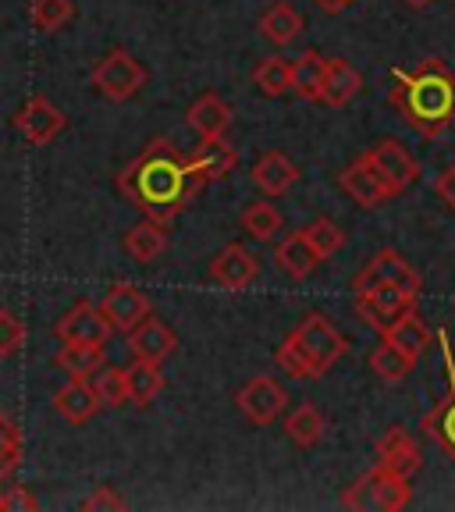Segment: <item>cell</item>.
Listing matches in <instances>:
<instances>
[{
    "mask_svg": "<svg viewBox=\"0 0 455 512\" xmlns=\"http://www.w3.org/2000/svg\"><path fill=\"white\" fill-rule=\"evenodd\" d=\"M313 4H317V8H324V11H331V15H335V11H345L352 4V0H313Z\"/></svg>",
    "mask_w": 455,
    "mask_h": 512,
    "instance_id": "42",
    "label": "cell"
},
{
    "mask_svg": "<svg viewBox=\"0 0 455 512\" xmlns=\"http://www.w3.org/2000/svg\"><path fill=\"white\" fill-rule=\"evenodd\" d=\"M54 363L68 377H93L96 370L104 367V345H89V342H61Z\"/></svg>",
    "mask_w": 455,
    "mask_h": 512,
    "instance_id": "26",
    "label": "cell"
},
{
    "mask_svg": "<svg viewBox=\"0 0 455 512\" xmlns=\"http://www.w3.org/2000/svg\"><path fill=\"white\" fill-rule=\"evenodd\" d=\"M210 281L221 288H232V292H242L256 281L260 274V264H256V256L249 253L242 242H228L221 253L210 260Z\"/></svg>",
    "mask_w": 455,
    "mask_h": 512,
    "instance_id": "13",
    "label": "cell"
},
{
    "mask_svg": "<svg viewBox=\"0 0 455 512\" xmlns=\"http://www.w3.org/2000/svg\"><path fill=\"white\" fill-rule=\"evenodd\" d=\"M29 18L36 32H57L75 18V4L72 0H32Z\"/></svg>",
    "mask_w": 455,
    "mask_h": 512,
    "instance_id": "36",
    "label": "cell"
},
{
    "mask_svg": "<svg viewBox=\"0 0 455 512\" xmlns=\"http://www.w3.org/2000/svg\"><path fill=\"white\" fill-rule=\"evenodd\" d=\"M274 363H278V370H285L288 377H299V381H317V377H324V370L317 367V360L306 352V345L299 342L296 335H288L285 342L274 349Z\"/></svg>",
    "mask_w": 455,
    "mask_h": 512,
    "instance_id": "28",
    "label": "cell"
},
{
    "mask_svg": "<svg viewBox=\"0 0 455 512\" xmlns=\"http://www.w3.org/2000/svg\"><path fill=\"white\" fill-rule=\"evenodd\" d=\"M100 310L111 320L114 331L128 335L136 324H143V320L150 317V296H146L139 285H132V281H118V285L107 288V296L100 299Z\"/></svg>",
    "mask_w": 455,
    "mask_h": 512,
    "instance_id": "12",
    "label": "cell"
},
{
    "mask_svg": "<svg viewBox=\"0 0 455 512\" xmlns=\"http://www.w3.org/2000/svg\"><path fill=\"white\" fill-rule=\"evenodd\" d=\"M64 125H68V118H64V114L50 104L47 96H29V100L22 104V111L15 114L18 136H22L29 146L54 143V139L64 132Z\"/></svg>",
    "mask_w": 455,
    "mask_h": 512,
    "instance_id": "11",
    "label": "cell"
},
{
    "mask_svg": "<svg viewBox=\"0 0 455 512\" xmlns=\"http://www.w3.org/2000/svg\"><path fill=\"white\" fill-rule=\"evenodd\" d=\"M185 121H189L192 132H200V139H221L232 128V107L224 104L217 93H203L200 100H192Z\"/></svg>",
    "mask_w": 455,
    "mask_h": 512,
    "instance_id": "21",
    "label": "cell"
},
{
    "mask_svg": "<svg viewBox=\"0 0 455 512\" xmlns=\"http://www.w3.org/2000/svg\"><path fill=\"white\" fill-rule=\"evenodd\" d=\"M249 178H253V185L264 196H271V200H278V196H285V192H292L299 185V168L296 160L285 157L281 150H267L264 157L256 160L253 171H249Z\"/></svg>",
    "mask_w": 455,
    "mask_h": 512,
    "instance_id": "14",
    "label": "cell"
},
{
    "mask_svg": "<svg viewBox=\"0 0 455 512\" xmlns=\"http://www.w3.org/2000/svg\"><path fill=\"white\" fill-rule=\"evenodd\" d=\"M413 310H416V292H409L402 285H370L356 292V313L374 331H381V335H388Z\"/></svg>",
    "mask_w": 455,
    "mask_h": 512,
    "instance_id": "5",
    "label": "cell"
},
{
    "mask_svg": "<svg viewBox=\"0 0 455 512\" xmlns=\"http://www.w3.org/2000/svg\"><path fill=\"white\" fill-rule=\"evenodd\" d=\"M54 335L61 342H89V345H107V338L114 335L111 320L104 317V310L89 299H79L72 310H64V317L54 324Z\"/></svg>",
    "mask_w": 455,
    "mask_h": 512,
    "instance_id": "10",
    "label": "cell"
},
{
    "mask_svg": "<svg viewBox=\"0 0 455 512\" xmlns=\"http://www.w3.org/2000/svg\"><path fill=\"white\" fill-rule=\"evenodd\" d=\"M207 189V178L196 171L192 157L175 150V143L157 136L132 164L118 175V192L143 217L175 224L178 214Z\"/></svg>",
    "mask_w": 455,
    "mask_h": 512,
    "instance_id": "1",
    "label": "cell"
},
{
    "mask_svg": "<svg viewBox=\"0 0 455 512\" xmlns=\"http://www.w3.org/2000/svg\"><path fill=\"white\" fill-rule=\"evenodd\" d=\"M292 335L299 338V342L306 345V352H310L313 360H317V367L328 374L331 367H335L338 360H342L345 352H349V338L342 335V331L331 324L324 313H306L303 320H299V328L292 331Z\"/></svg>",
    "mask_w": 455,
    "mask_h": 512,
    "instance_id": "7",
    "label": "cell"
},
{
    "mask_svg": "<svg viewBox=\"0 0 455 512\" xmlns=\"http://www.w3.org/2000/svg\"><path fill=\"white\" fill-rule=\"evenodd\" d=\"M303 235L310 239V246L320 253V260H324V256H335L338 249L345 246V232L338 228L335 221H331V217H317L313 224H306Z\"/></svg>",
    "mask_w": 455,
    "mask_h": 512,
    "instance_id": "37",
    "label": "cell"
},
{
    "mask_svg": "<svg viewBox=\"0 0 455 512\" xmlns=\"http://www.w3.org/2000/svg\"><path fill=\"white\" fill-rule=\"evenodd\" d=\"M285 431L299 448H313L320 438H324V413H320L313 402H303V406H296L292 413H288Z\"/></svg>",
    "mask_w": 455,
    "mask_h": 512,
    "instance_id": "32",
    "label": "cell"
},
{
    "mask_svg": "<svg viewBox=\"0 0 455 512\" xmlns=\"http://www.w3.org/2000/svg\"><path fill=\"white\" fill-rule=\"evenodd\" d=\"M146 79H150V72L143 68V61H139L136 54H128L125 47L107 50V54L93 64V72H89V82H93L96 93L114 100V104L132 100V96L146 86Z\"/></svg>",
    "mask_w": 455,
    "mask_h": 512,
    "instance_id": "4",
    "label": "cell"
},
{
    "mask_svg": "<svg viewBox=\"0 0 455 512\" xmlns=\"http://www.w3.org/2000/svg\"><path fill=\"white\" fill-rule=\"evenodd\" d=\"M15 470H18V466L11 463V459L0 456V484H8V477H11V473H15Z\"/></svg>",
    "mask_w": 455,
    "mask_h": 512,
    "instance_id": "43",
    "label": "cell"
},
{
    "mask_svg": "<svg viewBox=\"0 0 455 512\" xmlns=\"http://www.w3.org/2000/svg\"><path fill=\"white\" fill-rule=\"evenodd\" d=\"M338 185H342V192L349 196L356 207L363 210H374V207H384V203L392 200V189L381 182V178L374 175V168H370L367 160H352L349 168L338 175Z\"/></svg>",
    "mask_w": 455,
    "mask_h": 512,
    "instance_id": "15",
    "label": "cell"
},
{
    "mask_svg": "<svg viewBox=\"0 0 455 512\" xmlns=\"http://www.w3.org/2000/svg\"><path fill=\"white\" fill-rule=\"evenodd\" d=\"M192 164H196V171H200L203 178L210 182H221V178H228L235 168H239V150H235L228 139H203L200 146H196V153H189Z\"/></svg>",
    "mask_w": 455,
    "mask_h": 512,
    "instance_id": "22",
    "label": "cell"
},
{
    "mask_svg": "<svg viewBox=\"0 0 455 512\" xmlns=\"http://www.w3.org/2000/svg\"><path fill=\"white\" fill-rule=\"evenodd\" d=\"M384 338H388V342L399 345V349L406 352L409 360L416 363V360H420V356H424V352H427V345H431L434 331L427 328L424 320L416 317V310H413V313H406V317H402L399 324H395V328L388 331V335H384Z\"/></svg>",
    "mask_w": 455,
    "mask_h": 512,
    "instance_id": "30",
    "label": "cell"
},
{
    "mask_svg": "<svg viewBox=\"0 0 455 512\" xmlns=\"http://www.w3.org/2000/svg\"><path fill=\"white\" fill-rule=\"evenodd\" d=\"M402 4H406V8H413V11H427L434 0H402Z\"/></svg>",
    "mask_w": 455,
    "mask_h": 512,
    "instance_id": "44",
    "label": "cell"
},
{
    "mask_svg": "<svg viewBox=\"0 0 455 512\" xmlns=\"http://www.w3.org/2000/svg\"><path fill=\"white\" fill-rule=\"evenodd\" d=\"M274 264H278L288 278L303 281V278H310V274L317 271L320 253L310 246V239H306L303 232H292L285 242H278V246H274Z\"/></svg>",
    "mask_w": 455,
    "mask_h": 512,
    "instance_id": "24",
    "label": "cell"
},
{
    "mask_svg": "<svg viewBox=\"0 0 455 512\" xmlns=\"http://www.w3.org/2000/svg\"><path fill=\"white\" fill-rule=\"evenodd\" d=\"M420 463H424L420 445H416L406 427H388L384 438L377 441V466H388V470L413 477V473L420 470Z\"/></svg>",
    "mask_w": 455,
    "mask_h": 512,
    "instance_id": "20",
    "label": "cell"
},
{
    "mask_svg": "<svg viewBox=\"0 0 455 512\" xmlns=\"http://www.w3.org/2000/svg\"><path fill=\"white\" fill-rule=\"evenodd\" d=\"M128 374V395H132V406H150L160 392H164V374H160V363L150 360H132V367H125Z\"/></svg>",
    "mask_w": 455,
    "mask_h": 512,
    "instance_id": "27",
    "label": "cell"
},
{
    "mask_svg": "<svg viewBox=\"0 0 455 512\" xmlns=\"http://www.w3.org/2000/svg\"><path fill=\"white\" fill-rule=\"evenodd\" d=\"M128 349H132V356H136V360L164 363L171 352L178 349V335L168 328V324H164V320L150 313L143 324H136V328L128 331Z\"/></svg>",
    "mask_w": 455,
    "mask_h": 512,
    "instance_id": "16",
    "label": "cell"
},
{
    "mask_svg": "<svg viewBox=\"0 0 455 512\" xmlns=\"http://www.w3.org/2000/svg\"><path fill=\"white\" fill-rule=\"evenodd\" d=\"M54 409L61 420H68V424H89L104 406H100V399H96L89 377H68V384L54 392Z\"/></svg>",
    "mask_w": 455,
    "mask_h": 512,
    "instance_id": "18",
    "label": "cell"
},
{
    "mask_svg": "<svg viewBox=\"0 0 455 512\" xmlns=\"http://www.w3.org/2000/svg\"><path fill=\"white\" fill-rule=\"evenodd\" d=\"M438 342L445 345V367H448V384H452V392H448L445 399H441L438 406L424 416V431L431 434L441 448H445L448 456H452V463H455V367H452V352H448V335H445V331H438Z\"/></svg>",
    "mask_w": 455,
    "mask_h": 512,
    "instance_id": "17",
    "label": "cell"
},
{
    "mask_svg": "<svg viewBox=\"0 0 455 512\" xmlns=\"http://www.w3.org/2000/svg\"><path fill=\"white\" fill-rule=\"evenodd\" d=\"M125 253L136 260V264H153V260H160V253L168 249V224H160V221H139L132 224L125 232Z\"/></svg>",
    "mask_w": 455,
    "mask_h": 512,
    "instance_id": "23",
    "label": "cell"
},
{
    "mask_svg": "<svg viewBox=\"0 0 455 512\" xmlns=\"http://www.w3.org/2000/svg\"><path fill=\"white\" fill-rule=\"evenodd\" d=\"M82 509L86 512H107V509H128V502L118 495V488H111V484H100V488L93 491L89 498H82Z\"/></svg>",
    "mask_w": 455,
    "mask_h": 512,
    "instance_id": "40",
    "label": "cell"
},
{
    "mask_svg": "<svg viewBox=\"0 0 455 512\" xmlns=\"http://www.w3.org/2000/svg\"><path fill=\"white\" fill-rule=\"evenodd\" d=\"M363 89V75L352 68L345 57H324V86H320V104L345 107L352 104Z\"/></svg>",
    "mask_w": 455,
    "mask_h": 512,
    "instance_id": "19",
    "label": "cell"
},
{
    "mask_svg": "<svg viewBox=\"0 0 455 512\" xmlns=\"http://www.w3.org/2000/svg\"><path fill=\"white\" fill-rule=\"evenodd\" d=\"M320 86H324V57L317 50H303L292 64V93L303 100H320Z\"/></svg>",
    "mask_w": 455,
    "mask_h": 512,
    "instance_id": "33",
    "label": "cell"
},
{
    "mask_svg": "<svg viewBox=\"0 0 455 512\" xmlns=\"http://www.w3.org/2000/svg\"><path fill=\"white\" fill-rule=\"evenodd\" d=\"M242 228H246L249 239L271 242L274 235L281 232V214H278V207H271V203H249V207L242 210Z\"/></svg>",
    "mask_w": 455,
    "mask_h": 512,
    "instance_id": "35",
    "label": "cell"
},
{
    "mask_svg": "<svg viewBox=\"0 0 455 512\" xmlns=\"http://www.w3.org/2000/svg\"><path fill=\"white\" fill-rule=\"evenodd\" d=\"M25 349V320L15 310H0V360H11Z\"/></svg>",
    "mask_w": 455,
    "mask_h": 512,
    "instance_id": "38",
    "label": "cell"
},
{
    "mask_svg": "<svg viewBox=\"0 0 455 512\" xmlns=\"http://www.w3.org/2000/svg\"><path fill=\"white\" fill-rule=\"evenodd\" d=\"M260 32H264L274 47H288L303 32V15L292 4H285V0H274L271 8L260 15Z\"/></svg>",
    "mask_w": 455,
    "mask_h": 512,
    "instance_id": "25",
    "label": "cell"
},
{
    "mask_svg": "<svg viewBox=\"0 0 455 512\" xmlns=\"http://www.w3.org/2000/svg\"><path fill=\"white\" fill-rule=\"evenodd\" d=\"M89 384H93L96 399H100V406L107 409H118L125 406V402H132V395H128V374L125 367H100L93 377H89Z\"/></svg>",
    "mask_w": 455,
    "mask_h": 512,
    "instance_id": "34",
    "label": "cell"
},
{
    "mask_svg": "<svg viewBox=\"0 0 455 512\" xmlns=\"http://www.w3.org/2000/svg\"><path fill=\"white\" fill-rule=\"evenodd\" d=\"M36 509H40V502H36V495L29 488H22V484L4 488L0 484V512H36Z\"/></svg>",
    "mask_w": 455,
    "mask_h": 512,
    "instance_id": "39",
    "label": "cell"
},
{
    "mask_svg": "<svg viewBox=\"0 0 455 512\" xmlns=\"http://www.w3.org/2000/svg\"><path fill=\"white\" fill-rule=\"evenodd\" d=\"M392 82V107H399L406 125L420 136L438 139L455 125V75L438 57H427L416 72L392 68Z\"/></svg>",
    "mask_w": 455,
    "mask_h": 512,
    "instance_id": "2",
    "label": "cell"
},
{
    "mask_svg": "<svg viewBox=\"0 0 455 512\" xmlns=\"http://www.w3.org/2000/svg\"><path fill=\"white\" fill-rule=\"evenodd\" d=\"M285 402H288L285 388H281L274 377H253V381L242 384L239 395H235V406H239V413L256 427L274 424V420L285 413Z\"/></svg>",
    "mask_w": 455,
    "mask_h": 512,
    "instance_id": "8",
    "label": "cell"
},
{
    "mask_svg": "<svg viewBox=\"0 0 455 512\" xmlns=\"http://www.w3.org/2000/svg\"><path fill=\"white\" fill-rule=\"evenodd\" d=\"M413 367H416V363L409 360L399 345L388 342V338H384V342L370 352V370H374V374L381 377V381H388V384H402L409 374H413Z\"/></svg>",
    "mask_w": 455,
    "mask_h": 512,
    "instance_id": "31",
    "label": "cell"
},
{
    "mask_svg": "<svg viewBox=\"0 0 455 512\" xmlns=\"http://www.w3.org/2000/svg\"><path fill=\"white\" fill-rule=\"evenodd\" d=\"M370 285H402L420 296V274L413 271V264H409L399 249H377L367 264H363V271L352 278V288H356V292H360V288H370Z\"/></svg>",
    "mask_w": 455,
    "mask_h": 512,
    "instance_id": "9",
    "label": "cell"
},
{
    "mask_svg": "<svg viewBox=\"0 0 455 512\" xmlns=\"http://www.w3.org/2000/svg\"><path fill=\"white\" fill-rule=\"evenodd\" d=\"M292 57L285 54H271L264 57V61L256 64L253 72V86L260 89L264 96H285L288 89H292Z\"/></svg>",
    "mask_w": 455,
    "mask_h": 512,
    "instance_id": "29",
    "label": "cell"
},
{
    "mask_svg": "<svg viewBox=\"0 0 455 512\" xmlns=\"http://www.w3.org/2000/svg\"><path fill=\"white\" fill-rule=\"evenodd\" d=\"M434 192H438V200L445 203L448 210H455V164L441 171L438 182H434Z\"/></svg>",
    "mask_w": 455,
    "mask_h": 512,
    "instance_id": "41",
    "label": "cell"
},
{
    "mask_svg": "<svg viewBox=\"0 0 455 512\" xmlns=\"http://www.w3.org/2000/svg\"><path fill=\"white\" fill-rule=\"evenodd\" d=\"M363 160H367L370 168H374V175L392 189V196H402V192L420 178V164H416V157L399 139H377V143L363 153Z\"/></svg>",
    "mask_w": 455,
    "mask_h": 512,
    "instance_id": "6",
    "label": "cell"
},
{
    "mask_svg": "<svg viewBox=\"0 0 455 512\" xmlns=\"http://www.w3.org/2000/svg\"><path fill=\"white\" fill-rule=\"evenodd\" d=\"M413 502V488H409L406 473H395L388 466H374L370 473H363L349 491H345L342 505L345 509H360V512H402Z\"/></svg>",
    "mask_w": 455,
    "mask_h": 512,
    "instance_id": "3",
    "label": "cell"
}]
</instances>
